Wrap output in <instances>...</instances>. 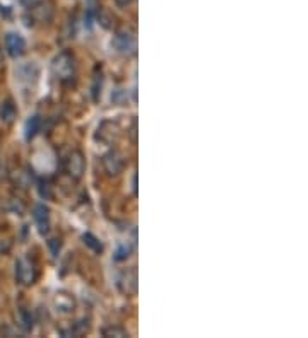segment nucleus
I'll return each mask as SVG.
<instances>
[{"label": "nucleus", "mask_w": 308, "mask_h": 338, "mask_svg": "<svg viewBox=\"0 0 308 338\" xmlns=\"http://www.w3.org/2000/svg\"><path fill=\"white\" fill-rule=\"evenodd\" d=\"M2 58H4V55H2V51H0V63H2Z\"/></svg>", "instance_id": "412c9836"}, {"label": "nucleus", "mask_w": 308, "mask_h": 338, "mask_svg": "<svg viewBox=\"0 0 308 338\" xmlns=\"http://www.w3.org/2000/svg\"><path fill=\"white\" fill-rule=\"evenodd\" d=\"M103 169L108 176H116L122 173V169L125 166L124 156L118 152V150H110L103 156Z\"/></svg>", "instance_id": "20e7f679"}, {"label": "nucleus", "mask_w": 308, "mask_h": 338, "mask_svg": "<svg viewBox=\"0 0 308 338\" xmlns=\"http://www.w3.org/2000/svg\"><path fill=\"white\" fill-rule=\"evenodd\" d=\"M51 70L57 75L58 81L62 82H69L74 79V74H76V63H74V56L69 53V51H62L53 58L51 62Z\"/></svg>", "instance_id": "f257e3e1"}, {"label": "nucleus", "mask_w": 308, "mask_h": 338, "mask_svg": "<svg viewBox=\"0 0 308 338\" xmlns=\"http://www.w3.org/2000/svg\"><path fill=\"white\" fill-rule=\"evenodd\" d=\"M113 46L118 53L130 55L135 51V38L130 31H122L113 38Z\"/></svg>", "instance_id": "39448f33"}, {"label": "nucleus", "mask_w": 308, "mask_h": 338, "mask_svg": "<svg viewBox=\"0 0 308 338\" xmlns=\"http://www.w3.org/2000/svg\"><path fill=\"white\" fill-rule=\"evenodd\" d=\"M17 116V110H16V105L12 103V99H6L2 101V105H0V120L4 121V123L11 125L14 120H16Z\"/></svg>", "instance_id": "9b49d317"}, {"label": "nucleus", "mask_w": 308, "mask_h": 338, "mask_svg": "<svg viewBox=\"0 0 308 338\" xmlns=\"http://www.w3.org/2000/svg\"><path fill=\"white\" fill-rule=\"evenodd\" d=\"M101 72L95 75V84H93V99L98 101V97H100V92H101Z\"/></svg>", "instance_id": "f3484780"}, {"label": "nucleus", "mask_w": 308, "mask_h": 338, "mask_svg": "<svg viewBox=\"0 0 308 338\" xmlns=\"http://www.w3.org/2000/svg\"><path fill=\"white\" fill-rule=\"evenodd\" d=\"M130 253H132V246H130L129 243H120L118 248H116L113 258L116 261H124L130 256Z\"/></svg>", "instance_id": "2eb2a0df"}, {"label": "nucleus", "mask_w": 308, "mask_h": 338, "mask_svg": "<svg viewBox=\"0 0 308 338\" xmlns=\"http://www.w3.org/2000/svg\"><path fill=\"white\" fill-rule=\"evenodd\" d=\"M41 130V118L38 115H33L27 118L26 125H24V135L27 140L35 139L36 135H38V131Z\"/></svg>", "instance_id": "f8f14e48"}, {"label": "nucleus", "mask_w": 308, "mask_h": 338, "mask_svg": "<svg viewBox=\"0 0 308 338\" xmlns=\"http://www.w3.org/2000/svg\"><path fill=\"white\" fill-rule=\"evenodd\" d=\"M33 217H35V222L38 225L40 234H48L50 231V210L48 207H45L43 204H38L33 209Z\"/></svg>", "instance_id": "6e6552de"}, {"label": "nucleus", "mask_w": 308, "mask_h": 338, "mask_svg": "<svg viewBox=\"0 0 308 338\" xmlns=\"http://www.w3.org/2000/svg\"><path fill=\"white\" fill-rule=\"evenodd\" d=\"M16 321L22 331H31L33 325H35V319H33V314L27 308L21 306L16 313Z\"/></svg>", "instance_id": "1a4fd4ad"}, {"label": "nucleus", "mask_w": 308, "mask_h": 338, "mask_svg": "<svg viewBox=\"0 0 308 338\" xmlns=\"http://www.w3.org/2000/svg\"><path fill=\"white\" fill-rule=\"evenodd\" d=\"M38 2H41V0H21V4H22V6L27 7V9H33V7H35Z\"/></svg>", "instance_id": "6ab92c4d"}, {"label": "nucleus", "mask_w": 308, "mask_h": 338, "mask_svg": "<svg viewBox=\"0 0 308 338\" xmlns=\"http://www.w3.org/2000/svg\"><path fill=\"white\" fill-rule=\"evenodd\" d=\"M6 50L12 58H17L24 53L26 41L19 32H7L6 35Z\"/></svg>", "instance_id": "423d86ee"}, {"label": "nucleus", "mask_w": 308, "mask_h": 338, "mask_svg": "<svg viewBox=\"0 0 308 338\" xmlns=\"http://www.w3.org/2000/svg\"><path fill=\"white\" fill-rule=\"evenodd\" d=\"M118 289L120 292L125 295H134L137 292V272L134 268L125 270L124 274L118 277Z\"/></svg>", "instance_id": "0eeeda50"}, {"label": "nucleus", "mask_w": 308, "mask_h": 338, "mask_svg": "<svg viewBox=\"0 0 308 338\" xmlns=\"http://www.w3.org/2000/svg\"><path fill=\"white\" fill-rule=\"evenodd\" d=\"M48 246H50V250H51V255L57 256V255H58V251H60V239H57V238L50 239V241H48Z\"/></svg>", "instance_id": "a211bd4d"}, {"label": "nucleus", "mask_w": 308, "mask_h": 338, "mask_svg": "<svg viewBox=\"0 0 308 338\" xmlns=\"http://www.w3.org/2000/svg\"><path fill=\"white\" fill-rule=\"evenodd\" d=\"M4 209H6L7 212L17 214V215H21L22 212H24V205H22L17 198H7L6 205H4Z\"/></svg>", "instance_id": "dca6fc26"}, {"label": "nucleus", "mask_w": 308, "mask_h": 338, "mask_svg": "<svg viewBox=\"0 0 308 338\" xmlns=\"http://www.w3.org/2000/svg\"><path fill=\"white\" fill-rule=\"evenodd\" d=\"M82 241H84V244H86L87 248H91V250L95 251V253H101L103 251V243L95 236V234L86 232L82 236Z\"/></svg>", "instance_id": "ddd939ff"}, {"label": "nucleus", "mask_w": 308, "mask_h": 338, "mask_svg": "<svg viewBox=\"0 0 308 338\" xmlns=\"http://www.w3.org/2000/svg\"><path fill=\"white\" fill-rule=\"evenodd\" d=\"M53 306L58 313H71L76 306V300L69 294H57L53 299Z\"/></svg>", "instance_id": "9d476101"}, {"label": "nucleus", "mask_w": 308, "mask_h": 338, "mask_svg": "<svg viewBox=\"0 0 308 338\" xmlns=\"http://www.w3.org/2000/svg\"><path fill=\"white\" fill-rule=\"evenodd\" d=\"M64 169H65V173L72 178V180H76V181L81 180L84 171H86V159H84L82 152H79V150H72V152L67 156V159H65Z\"/></svg>", "instance_id": "7ed1b4c3"}, {"label": "nucleus", "mask_w": 308, "mask_h": 338, "mask_svg": "<svg viewBox=\"0 0 308 338\" xmlns=\"http://www.w3.org/2000/svg\"><path fill=\"white\" fill-rule=\"evenodd\" d=\"M38 277L36 263L29 256H22L16 261V280L21 285H33Z\"/></svg>", "instance_id": "f03ea898"}, {"label": "nucleus", "mask_w": 308, "mask_h": 338, "mask_svg": "<svg viewBox=\"0 0 308 338\" xmlns=\"http://www.w3.org/2000/svg\"><path fill=\"white\" fill-rule=\"evenodd\" d=\"M101 335L106 336V338H111V336L125 338V336H129V333H127V330H124L122 326H106L105 330L101 331Z\"/></svg>", "instance_id": "4468645a"}, {"label": "nucleus", "mask_w": 308, "mask_h": 338, "mask_svg": "<svg viewBox=\"0 0 308 338\" xmlns=\"http://www.w3.org/2000/svg\"><path fill=\"white\" fill-rule=\"evenodd\" d=\"M132 186H134V193H137V176L135 175L132 178Z\"/></svg>", "instance_id": "aec40b11"}]
</instances>
